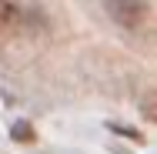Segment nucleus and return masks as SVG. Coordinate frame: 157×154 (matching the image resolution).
Masks as SVG:
<instances>
[{
	"label": "nucleus",
	"mask_w": 157,
	"mask_h": 154,
	"mask_svg": "<svg viewBox=\"0 0 157 154\" xmlns=\"http://www.w3.org/2000/svg\"><path fill=\"white\" fill-rule=\"evenodd\" d=\"M107 10H110V17L121 20L124 27H137V24L147 17V3H121V0H110Z\"/></svg>",
	"instance_id": "f257e3e1"
},
{
	"label": "nucleus",
	"mask_w": 157,
	"mask_h": 154,
	"mask_svg": "<svg viewBox=\"0 0 157 154\" xmlns=\"http://www.w3.org/2000/svg\"><path fill=\"white\" fill-rule=\"evenodd\" d=\"M10 137H13L17 144H33V141H37V131H33V124L17 121L13 127H10Z\"/></svg>",
	"instance_id": "f03ea898"
},
{
	"label": "nucleus",
	"mask_w": 157,
	"mask_h": 154,
	"mask_svg": "<svg viewBox=\"0 0 157 154\" xmlns=\"http://www.w3.org/2000/svg\"><path fill=\"white\" fill-rule=\"evenodd\" d=\"M17 17H20L17 3H3V0H0V30H7L10 24H17Z\"/></svg>",
	"instance_id": "7ed1b4c3"
},
{
	"label": "nucleus",
	"mask_w": 157,
	"mask_h": 154,
	"mask_svg": "<svg viewBox=\"0 0 157 154\" xmlns=\"http://www.w3.org/2000/svg\"><path fill=\"white\" fill-rule=\"evenodd\" d=\"M144 117H147V121H154V117H157V114H154V91L144 97Z\"/></svg>",
	"instance_id": "20e7f679"
}]
</instances>
